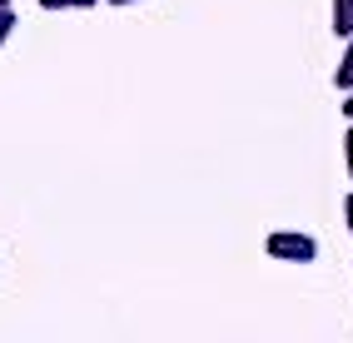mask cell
I'll return each instance as SVG.
<instances>
[{
	"label": "cell",
	"instance_id": "1",
	"mask_svg": "<svg viewBox=\"0 0 353 343\" xmlns=\"http://www.w3.org/2000/svg\"><path fill=\"white\" fill-rule=\"evenodd\" d=\"M264 254L279 259V264H314L319 244H314V234H299V229H274L264 239Z\"/></svg>",
	"mask_w": 353,
	"mask_h": 343
},
{
	"label": "cell",
	"instance_id": "2",
	"mask_svg": "<svg viewBox=\"0 0 353 343\" xmlns=\"http://www.w3.org/2000/svg\"><path fill=\"white\" fill-rule=\"evenodd\" d=\"M334 35L339 40L353 35V0H334Z\"/></svg>",
	"mask_w": 353,
	"mask_h": 343
},
{
	"label": "cell",
	"instance_id": "3",
	"mask_svg": "<svg viewBox=\"0 0 353 343\" xmlns=\"http://www.w3.org/2000/svg\"><path fill=\"white\" fill-rule=\"evenodd\" d=\"M334 85L339 90H353V35L343 40V60H339V70H334Z\"/></svg>",
	"mask_w": 353,
	"mask_h": 343
},
{
	"label": "cell",
	"instance_id": "4",
	"mask_svg": "<svg viewBox=\"0 0 353 343\" xmlns=\"http://www.w3.org/2000/svg\"><path fill=\"white\" fill-rule=\"evenodd\" d=\"M100 0H40V10H90Z\"/></svg>",
	"mask_w": 353,
	"mask_h": 343
},
{
	"label": "cell",
	"instance_id": "5",
	"mask_svg": "<svg viewBox=\"0 0 353 343\" xmlns=\"http://www.w3.org/2000/svg\"><path fill=\"white\" fill-rule=\"evenodd\" d=\"M15 25H20V20H15V10L6 6V10H0V45H6V40H10V30H15Z\"/></svg>",
	"mask_w": 353,
	"mask_h": 343
},
{
	"label": "cell",
	"instance_id": "6",
	"mask_svg": "<svg viewBox=\"0 0 353 343\" xmlns=\"http://www.w3.org/2000/svg\"><path fill=\"white\" fill-rule=\"evenodd\" d=\"M343 159H348V179H353V125H348V134H343Z\"/></svg>",
	"mask_w": 353,
	"mask_h": 343
},
{
	"label": "cell",
	"instance_id": "7",
	"mask_svg": "<svg viewBox=\"0 0 353 343\" xmlns=\"http://www.w3.org/2000/svg\"><path fill=\"white\" fill-rule=\"evenodd\" d=\"M343 114L353 120V90H343Z\"/></svg>",
	"mask_w": 353,
	"mask_h": 343
},
{
	"label": "cell",
	"instance_id": "8",
	"mask_svg": "<svg viewBox=\"0 0 353 343\" xmlns=\"http://www.w3.org/2000/svg\"><path fill=\"white\" fill-rule=\"evenodd\" d=\"M343 219H348V229H353V194L343 199Z\"/></svg>",
	"mask_w": 353,
	"mask_h": 343
},
{
	"label": "cell",
	"instance_id": "9",
	"mask_svg": "<svg viewBox=\"0 0 353 343\" xmlns=\"http://www.w3.org/2000/svg\"><path fill=\"white\" fill-rule=\"evenodd\" d=\"M110 6H139V0H110Z\"/></svg>",
	"mask_w": 353,
	"mask_h": 343
},
{
	"label": "cell",
	"instance_id": "10",
	"mask_svg": "<svg viewBox=\"0 0 353 343\" xmlns=\"http://www.w3.org/2000/svg\"><path fill=\"white\" fill-rule=\"evenodd\" d=\"M6 6H10V0H0V10H6Z\"/></svg>",
	"mask_w": 353,
	"mask_h": 343
}]
</instances>
